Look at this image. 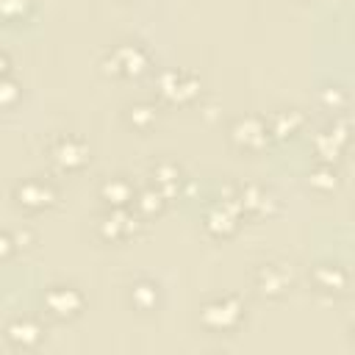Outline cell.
I'll use <instances>...</instances> for the list:
<instances>
[{"instance_id":"1","label":"cell","mask_w":355,"mask_h":355,"mask_svg":"<svg viewBox=\"0 0 355 355\" xmlns=\"http://www.w3.org/2000/svg\"><path fill=\"white\" fill-rule=\"evenodd\" d=\"M14 200H17L19 205L36 211V208H44V205H50V202L55 200V189H53L44 178H28V180L17 183Z\"/></svg>"},{"instance_id":"2","label":"cell","mask_w":355,"mask_h":355,"mask_svg":"<svg viewBox=\"0 0 355 355\" xmlns=\"http://www.w3.org/2000/svg\"><path fill=\"white\" fill-rule=\"evenodd\" d=\"M53 161L58 166H67V169H75L86 161V147L75 139H58L53 144Z\"/></svg>"},{"instance_id":"3","label":"cell","mask_w":355,"mask_h":355,"mask_svg":"<svg viewBox=\"0 0 355 355\" xmlns=\"http://www.w3.org/2000/svg\"><path fill=\"white\" fill-rule=\"evenodd\" d=\"M47 308L58 316H67V313H75L80 308V297L75 288L69 286H55L50 294H47Z\"/></svg>"},{"instance_id":"4","label":"cell","mask_w":355,"mask_h":355,"mask_svg":"<svg viewBox=\"0 0 355 355\" xmlns=\"http://www.w3.org/2000/svg\"><path fill=\"white\" fill-rule=\"evenodd\" d=\"M233 139L241 144V147H258L266 141V128L261 119L250 116V119H241L236 128H233Z\"/></svg>"},{"instance_id":"5","label":"cell","mask_w":355,"mask_h":355,"mask_svg":"<svg viewBox=\"0 0 355 355\" xmlns=\"http://www.w3.org/2000/svg\"><path fill=\"white\" fill-rule=\"evenodd\" d=\"M103 194L108 197V202H114V205H125V202L130 200V186H128V180L114 178V180H108V183L103 186Z\"/></svg>"},{"instance_id":"6","label":"cell","mask_w":355,"mask_h":355,"mask_svg":"<svg viewBox=\"0 0 355 355\" xmlns=\"http://www.w3.org/2000/svg\"><path fill=\"white\" fill-rule=\"evenodd\" d=\"M28 6H31V0H3V14H6V19H19Z\"/></svg>"}]
</instances>
